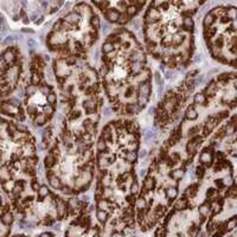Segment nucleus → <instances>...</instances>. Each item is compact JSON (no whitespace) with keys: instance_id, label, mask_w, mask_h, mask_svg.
I'll return each mask as SVG.
<instances>
[{"instance_id":"nucleus-4","label":"nucleus","mask_w":237,"mask_h":237,"mask_svg":"<svg viewBox=\"0 0 237 237\" xmlns=\"http://www.w3.org/2000/svg\"><path fill=\"white\" fill-rule=\"evenodd\" d=\"M97 31L96 14L87 5H83L81 11H72L55 24L49 34L48 44L52 51L64 53V57L69 55V57L82 59L97 39Z\"/></svg>"},{"instance_id":"nucleus-7","label":"nucleus","mask_w":237,"mask_h":237,"mask_svg":"<svg viewBox=\"0 0 237 237\" xmlns=\"http://www.w3.org/2000/svg\"><path fill=\"white\" fill-rule=\"evenodd\" d=\"M36 153L34 139L26 129L0 118V165L19 155Z\"/></svg>"},{"instance_id":"nucleus-8","label":"nucleus","mask_w":237,"mask_h":237,"mask_svg":"<svg viewBox=\"0 0 237 237\" xmlns=\"http://www.w3.org/2000/svg\"><path fill=\"white\" fill-rule=\"evenodd\" d=\"M23 57L15 46H8L0 52V97L12 94L20 81Z\"/></svg>"},{"instance_id":"nucleus-9","label":"nucleus","mask_w":237,"mask_h":237,"mask_svg":"<svg viewBox=\"0 0 237 237\" xmlns=\"http://www.w3.org/2000/svg\"><path fill=\"white\" fill-rule=\"evenodd\" d=\"M96 6L100 7V10L103 12V14L108 18V20L113 23L122 24L129 20V18L134 14H136L140 10V6H143V2H120L118 8V2H95Z\"/></svg>"},{"instance_id":"nucleus-3","label":"nucleus","mask_w":237,"mask_h":237,"mask_svg":"<svg viewBox=\"0 0 237 237\" xmlns=\"http://www.w3.org/2000/svg\"><path fill=\"white\" fill-rule=\"evenodd\" d=\"M139 132L134 122H110L97 145V168L100 173L96 193L107 191L114 185L122 193L127 190L135 196L138 183L134 177V164L138 157Z\"/></svg>"},{"instance_id":"nucleus-11","label":"nucleus","mask_w":237,"mask_h":237,"mask_svg":"<svg viewBox=\"0 0 237 237\" xmlns=\"http://www.w3.org/2000/svg\"><path fill=\"white\" fill-rule=\"evenodd\" d=\"M14 237H18V236H14Z\"/></svg>"},{"instance_id":"nucleus-10","label":"nucleus","mask_w":237,"mask_h":237,"mask_svg":"<svg viewBox=\"0 0 237 237\" xmlns=\"http://www.w3.org/2000/svg\"><path fill=\"white\" fill-rule=\"evenodd\" d=\"M39 237H52V234H50V233H44V234H42Z\"/></svg>"},{"instance_id":"nucleus-2","label":"nucleus","mask_w":237,"mask_h":237,"mask_svg":"<svg viewBox=\"0 0 237 237\" xmlns=\"http://www.w3.org/2000/svg\"><path fill=\"white\" fill-rule=\"evenodd\" d=\"M195 2H153L146 13L145 39L151 53L170 65L192 55Z\"/></svg>"},{"instance_id":"nucleus-6","label":"nucleus","mask_w":237,"mask_h":237,"mask_svg":"<svg viewBox=\"0 0 237 237\" xmlns=\"http://www.w3.org/2000/svg\"><path fill=\"white\" fill-rule=\"evenodd\" d=\"M224 10V8H223ZM235 8L221 11L215 8L208 13L204 20L205 39L215 58L235 64Z\"/></svg>"},{"instance_id":"nucleus-5","label":"nucleus","mask_w":237,"mask_h":237,"mask_svg":"<svg viewBox=\"0 0 237 237\" xmlns=\"http://www.w3.org/2000/svg\"><path fill=\"white\" fill-rule=\"evenodd\" d=\"M57 95L53 88L45 81L44 62L34 56L31 62V77L25 89V107L32 122L44 126L55 114Z\"/></svg>"},{"instance_id":"nucleus-1","label":"nucleus","mask_w":237,"mask_h":237,"mask_svg":"<svg viewBox=\"0 0 237 237\" xmlns=\"http://www.w3.org/2000/svg\"><path fill=\"white\" fill-rule=\"evenodd\" d=\"M102 53V78L110 102L126 115L138 114L151 95V71L140 44L121 30L103 43Z\"/></svg>"}]
</instances>
